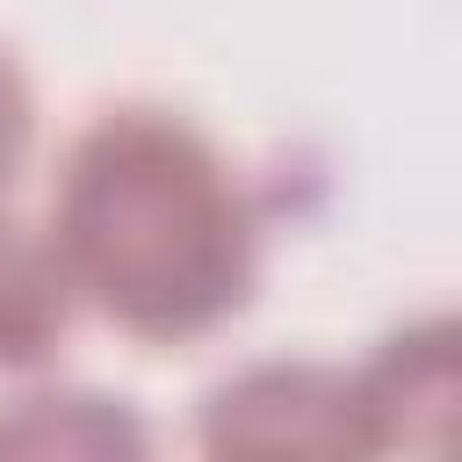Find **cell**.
Wrapping results in <instances>:
<instances>
[{
    "label": "cell",
    "instance_id": "2",
    "mask_svg": "<svg viewBox=\"0 0 462 462\" xmlns=\"http://www.w3.org/2000/svg\"><path fill=\"white\" fill-rule=\"evenodd\" d=\"M209 455H375L354 368L253 361L202 397Z\"/></svg>",
    "mask_w": 462,
    "mask_h": 462
},
{
    "label": "cell",
    "instance_id": "3",
    "mask_svg": "<svg viewBox=\"0 0 462 462\" xmlns=\"http://www.w3.org/2000/svg\"><path fill=\"white\" fill-rule=\"evenodd\" d=\"M375 455L383 448H440L448 419H455V325L426 318L390 332L361 368H354Z\"/></svg>",
    "mask_w": 462,
    "mask_h": 462
},
{
    "label": "cell",
    "instance_id": "5",
    "mask_svg": "<svg viewBox=\"0 0 462 462\" xmlns=\"http://www.w3.org/2000/svg\"><path fill=\"white\" fill-rule=\"evenodd\" d=\"M0 455H144V426L94 390H29L0 411Z\"/></svg>",
    "mask_w": 462,
    "mask_h": 462
},
{
    "label": "cell",
    "instance_id": "4",
    "mask_svg": "<svg viewBox=\"0 0 462 462\" xmlns=\"http://www.w3.org/2000/svg\"><path fill=\"white\" fill-rule=\"evenodd\" d=\"M72 282L58 267L51 231H29L0 202V368H43L72 325Z\"/></svg>",
    "mask_w": 462,
    "mask_h": 462
},
{
    "label": "cell",
    "instance_id": "1",
    "mask_svg": "<svg viewBox=\"0 0 462 462\" xmlns=\"http://www.w3.org/2000/svg\"><path fill=\"white\" fill-rule=\"evenodd\" d=\"M51 245L87 310L144 346L224 332L260 289V209L173 108H101L58 159Z\"/></svg>",
    "mask_w": 462,
    "mask_h": 462
},
{
    "label": "cell",
    "instance_id": "6",
    "mask_svg": "<svg viewBox=\"0 0 462 462\" xmlns=\"http://www.w3.org/2000/svg\"><path fill=\"white\" fill-rule=\"evenodd\" d=\"M29 144H36V94H29L22 65L0 51V202H7V188H14V173H22V159H29Z\"/></svg>",
    "mask_w": 462,
    "mask_h": 462
}]
</instances>
